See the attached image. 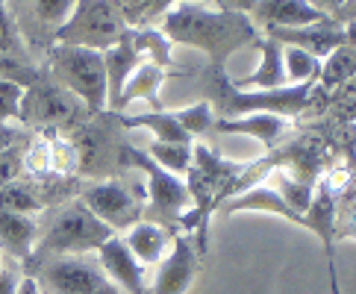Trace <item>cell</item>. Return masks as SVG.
I'll use <instances>...</instances> for the list:
<instances>
[{"mask_svg":"<svg viewBox=\"0 0 356 294\" xmlns=\"http://www.w3.org/2000/svg\"><path fill=\"white\" fill-rule=\"evenodd\" d=\"M162 80H165V71H162L159 62H142V65L130 74V80L124 83L115 109L127 106L130 100H138V97L150 100V104L159 109V85H162Z\"/></svg>","mask_w":356,"mask_h":294,"instance_id":"cell-23","label":"cell"},{"mask_svg":"<svg viewBox=\"0 0 356 294\" xmlns=\"http://www.w3.org/2000/svg\"><path fill=\"white\" fill-rule=\"evenodd\" d=\"M200 250L188 236H174L171 253L162 259L154 277V294H186L195 283Z\"/></svg>","mask_w":356,"mask_h":294,"instance_id":"cell-11","label":"cell"},{"mask_svg":"<svg viewBox=\"0 0 356 294\" xmlns=\"http://www.w3.org/2000/svg\"><path fill=\"white\" fill-rule=\"evenodd\" d=\"M15 294H42V288H39V283H35V277H24L18 283Z\"/></svg>","mask_w":356,"mask_h":294,"instance_id":"cell-36","label":"cell"},{"mask_svg":"<svg viewBox=\"0 0 356 294\" xmlns=\"http://www.w3.org/2000/svg\"><path fill=\"white\" fill-rule=\"evenodd\" d=\"M142 44L138 38L133 35H124L115 47H109L104 59H106V85H109V104L118 106V97H121V88L124 83L130 80V74L142 65Z\"/></svg>","mask_w":356,"mask_h":294,"instance_id":"cell-18","label":"cell"},{"mask_svg":"<svg viewBox=\"0 0 356 294\" xmlns=\"http://www.w3.org/2000/svg\"><path fill=\"white\" fill-rule=\"evenodd\" d=\"M336 97H339V104H350V106H356V74L350 76V80L345 83V85H339L336 88Z\"/></svg>","mask_w":356,"mask_h":294,"instance_id":"cell-33","label":"cell"},{"mask_svg":"<svg viewBox=\"0 0 356 294\" xmlns=\"http://www.w3.org/2000/svg\"><path fill=\"white\" fill-rule=\"evenodd\" d=\"M21 97H24V88L12 80H0V124H6L12 118H18V109H21Z\"/></svg>","mask_w":356,"mask_h":294,"instance_id":"cell-30","label":"cell"},{"mask_svg":"<svg viewBox=\"0 0 356 294\" xmlns=\"http://www.w3.org/2000/svg\"><path fill=\"white\" fill-rule=\"evenodd\" d=\"M145 153H147V156L159 165V168H165V171L174 174V177L188 174V168H192V145L154 142V145H150Z\"/></svg>","mask_w":356,"mask_h":294,"instance_id":"cell-25","label":"cell"},{"mask_svg":"<svg viewBox=\"0 0 356 294\" xmlns=\"http://www.w3.org/2000/svg\"><path fill=\"white\" fill-rule=\"evenodd\" d=\"M42 294H121L95 259L86 256H50L39 262L35 274Z\"/></svg>","mask_w":356,"mask_h":294,"instance_id":"cell-6","label":"cell"},{"mask_svg":"<svg viewBox=\"0 0 356 294\" xmlns=\"http://www.w3.org/2000/svg\"><path fill=\"white\" fill-rule=\"evenodd\" d=\"M174 118H177V124H180L188 136H192V142H195V136H203L207 130H212V126H215V112H212V106L207 104V100L192 104L186 109H177Z\"/></svg>","mask_w":356,"mask_h":294,"instance_id":"cell-27","label":"cell"},{"mask_svg":"<svg viewBox=\"0 0 356 294\" xmlns=\"http://www.w3.org/2000/svg\"><path fill=\"white\" fill-rule=\"evenodd\" d=\"M215 130L230 133V136H250L262 142L265 150H271L289 133V118H280V115H271V112H250V115H238V118L215 121Z\"/></svg>","mask_w":356,"mask_h":294,"instance_id":"cell-15","label":"cell"},{"mask_svg":"<svg viewBox=\"0 0 356 294\" xmlns=\"http://www.w3.org/2000/svg\"><path fill=\"white\" fill-rule=\"evenodd\" d=\"M18 274L15 271H6V268H0V294H15L18 291Z\"/></svg>","mask_w":356,"mask_h":294,"instance_id":"cell-34","label":"cell"},{"mask_svg":"<svg viewBox=\"0 0 356 294\" xmlns=\"http://www.w3.org/2000/svg\"><path fill=\"white\" fill-rule=\"evenodd\" d=\"M224 212L227 215H238V212H268V215H280L291 224H300L303 229H309L318 238L324 241L327 247V256L333 259V238H336V203H333V195L330 188H321L315 191V200L312 206L303 212V215H295L283 200H280L274 191L265 186V183H257L253 188H245L233 195L230 200H224Z\"/></svg>","mask_w":356,"mask_h":294,"instance_id":"cell-2","label":"cell"},{"mask_svg":"<svg viewBox=\"0 0 356 294\" xmlns=\"http://www.w3.org/2000/svg\"><path fill=\"white\" fill-rule=\"evenodd\" d=\"M259 183L268 186L295 215H303L312 206V200H315V188H312V183L307 180V177H295V174H289L286 168L265 171V177Z\"/></svg>","mask_w":356,"mask_h":294,"instance_id":"cell-19","label":"cell"},{"mask_svg":"<svg viewBox=\"0 0 356 294\" xmlns=\"http://www.w3.org/2000/svg\"><path fill=\"white\" fill-rule=\"evenodd\" d=\"M74 3H77V0H33V9H35V15H39V21L47 24V27H54V33H56L62 24L68 21Z\"/></svg>","mask_w":356,"mask_h":294,"instance_id":"cell-28","label":"cell"},{"mask_svg":"<svg viewBox=\"0 0 356 294\" xmlns=\"http://www.w3.org/2000/svg\"><path fill=\"white\" fill-rule=\"evenodd\" d=\"M315 83H298V85H283V88H268V92H227L224 97V115L227 118H238V115L250 112H271L280 118H291L307 109L312 97Z\"/></svg>","mask_w":356,"mask_h":294,"instance_id":"cell-9","label":"cell"},{"mask_svg":"<svg viewBox=\"0 0 356 294\" xmlns=\"http://www.w3.org/2000/svg\"><path fill=\"white\" fill-rule=\"evenodd\" d=\"M259 47V68L248 74L245 80H238L233 88H245V92H268V88H283L289 85L286 65H283V44L274 42L271 35H265L257 42Z\"/></svg>","mask_w":356,"mask_h":294,"instance_id":"cell-16","label":"cell"},{"mask_svg":"<svg viewBox=\"0 0 356 294\" xmlns=\"http://www.w3.org/2000/svg\"><path fill=\"white\" fill-rule=\"evenodd\" d=\"M80 203L97 221H104L112 233L115 229H130L142 218V206H138L136 195L121 183H97L86 188L80 195Z\"/></svg>","mask_w":356,"mask_h":294,"instance_id":"cell-10","label":"cell"},{"mask_svg":"<svg viewBox=\"0 0 356 294\" xmlns=\"http://www.w3.org/2000/svg\"><path fill=\"white\" fill-rule=\"evenodd\" d=\"M356 74V47L341 44L333 54H327L321 59V68H318V85L336 92L339 85H345L350 76Z\"/></svg>","mask_w":356,"mask_h":294,"instance_id":"cell-24","label":"cell"},{"mask_svg":"<svg viewBox=\"0 0 356 294\" xmlns=\"http://www.w3.org/2000/svg\"><path fill=\"white\" fill-rule=\"evenodd\" d=\"M50 203L47 183L42 180H15L0 191V209L18 212V215H35Z\"/></svg>","mask_w":356,"mask_h":294,"instance_id":"cell-22","label":"cell"},{"mask_svg":"<svg viewBox=\"0 0 356 294\" xmlns=\"http://www.w3.org/2000/svg\"><path fill=\"white\" fill-rule=\"evenodd\" d=\"M97 265L121 288V294H145V265L138 262L124 238L112 236L97 247Z\"/></svg>","mask_w":356,"mask_h":294,"instance_id":"cell-13","label":"cell"},{"mask_svg":"<svg viewBox=\"0 0 356 294\" xmlns=\"http://www.w3.org/2000/svg\"><path fill=\"white\" fill-rule=\"evenodd\" d=\"M121 159L147 177V197H150V206H154V215H159L162 221L183 218V212L192 200H188V188H186V183L180 180V177H174L165 168H159V165L138 147H124Z\"/></svg>","mask_w":356,"mask_h":294,"instance_id":"cell-8","label":"cell"},{"mask_svg":"<svg viewBox=\"0 0 356 294\" xmlns=\"http://www.w3.org/2000/svg\"><path fill=\"white\" fill-rule=\"evenodd\" d=\"M345 33H348V44L356 47V21L353 24H345Z\"/></svg>","mask_w":356,"mask_h":294,"instance_id":"cell-37","label":"cell"},{"mask_svg":"<svg viewBox=\"0 0 356 294\" xmlns=\"http://www.w3.org/2000/svg\"><path fill=\"white\" fill-rule=\"evenodd\" d=\"M112 3H115L124 24H138V21H145L150 12H156L159 0H112Z\"/></svg>","mask_w":356,"mask_h":294,"instance_id":"cell-31","label":"cell"},{"mask_svg":"<svg viewBox=\"0 0 356 294\" xmlns=\"http://www.w3.org/2000/svg\"><path fill=\"white\" fill-rule=\"evenodd\" d=\"M268 35L274 42H280L283 47H300L312 54L315 59H324L327 54H333L336 47L348 44V33L345 24H339L336 18L309 24V27H298V30H268Z\"/></svg>","mask_w":356,"mask_h":294,"instance_id":"cell-12","label":"cell"},{"mask_svg":"<svg viewBox=\"0 0 356 294\" xmlns=\"http://www.w3.org/2000/svg\"><path fill=\"white\" fill-rule=\"evenodd\" d=\"M336 21L339 24H353L356 21V0H341V6H339V12H336Z\"/></svg>","mask_w":356,"mask_h":294,"instance_id":"cell-35","label":"cell"},{"mask_svg":"<svg viewBox=\"0 0 356 294\" xmlns=\"http://www.w3.org/2000/svg\"><path fill=\"white\" fill-rule=\"evenodd\" d=\"M86 104L65 92L59 83H30L24 88L18 118L30 126H74L83 121Z\"/></svg>","mask_w":356,"mask_h":294,"instance_id":"cell-7","label":"cell"},{"mask_svg":"<svg viewBox=\"0 0 356 294\" xmlns=\"http://www.w3.org/2000/svg\"><path fill=\"white\" fill-rule=\"evenodd\" d=\"M127 35V24L112 0H77L68 21L54 33L56 44L88 47L106 54Z\"/></svg>","mask_w":356,"mask_h":294,"instance_id":"cell-5","label":"cell"},{"mask_svg":"<svg viewBox=\"0 0 356 294\" xmlns=\"http://www.w3.org/2000/svg\"><path fill=\"white\" fill-rule=\"evenodd\" d=\"M0 24H6V0H0ZM9 27V24H6Z\"/></svg>","mask_w":356,"mask_h":294,"instance_id":"cell-39","label":"cell"},{"mask_svg":"<svg viewBox=\"0 0 356 294\" xmlns=\"http://www.w3.org/2000/svg\"><path fill=\"white\" fill-rule=\"evenodd\" d=\"M253 18L265 30H298L318 21H327L333 15L321 12L312 0H257L253 3Z\"/></svg>","mask_w":356,"mask_h":294,"instance_id":"cell-14","label":"cell"},{"mask_svg":"<svg viewBox=\"0 0 356 294\" xmlns=\"http://www.w3.org/2000/svg\"><path fill=\"white\" fill-rule=\"evenodd\" d=\"M15 145H21V133L15 130V126H9V124H0V153L15 147Z\"/></svg>","mask_w":356,"mask_h":294,"instance_id":"cell-32","label":"cell"},{"mask_svg":"<svg viewBox=\"0 0 356 294\" xmlns=\"http://www.w3.org/2000/svg\"><path fill=\"white\" fill-rule=\"evenodd\" d=\"M112 236L115 233L104 221H97L80 200H71L54 215V221L39 236L30 262H42L50 256H83L88 250H97Z\"/></svg>","mask_w":356,"mask_h":294,"instance_id":"cell-3","label":"cell"},{"mask_svg":"<svg viewBox=\"0 0 356 294\" xmlns=\"http://www.w3.org/2000/svg\"><path fill=\"white\" fill-rule=\"evenodd\" d=\"M168 241H171V233L162 224L138 221V224L130 227V233H127L124 245L130 247V253L142 265H154V262L162 259V253H165V247H168Z\"/></svg>","mask_w":356,"mask_h":294,"instance_id":"cell-20","label":"cell"},{"mask_svg":"<svg viewBox=\"0 0 356 294\" xmlns=\"http://www.w3.org/2000/svg\"><path fill=\"white\" fill-rule=\"evenodd\" d=\"M35 241H39V224L33 221V215L0 209V250L18 262H30Z\"/></svg>","mask_w":356,"mask_h":294,"instance_id":"cell-17","label":"cell"},{"mask_svg":"<svg viewBox=\"0 0 356 294\" xmlns=\"http://www.w3.org/2000/svg\"><path fill=\"white\" fill-rule=\"evenodd\" d=\"M330 274H333V294H339V283H336V268H333V259H330Z\"/></svg>","mask_w":356,"mask_h":294,"instance_id":"cell-40","label":"cell"},{"mask_svg":"<svg viewBox=\"0 0 356 294\" xmlns=\"http://www.w3.org/2000/svg\"><path fill=\"white\" fill-rule=\"evenodd\" d=\"M50 71H54V83L83 100L88 112H104L109 106L106 59L100 50L54 44L50 47Z\"/></svg>","mask_w":356,"mask_h":294,"instance_id":"cell-4","label":"cell"},{"mask_svg":"<svg viewBox=\"0 0 356 294\" xmlns=\"http://www.w3.org/2000/svg\"><path fill=\"white\" fill-rule=\"evenodd\" d=\"M283 65H286V76L291 85L315 83L321 59H315L312 54H307V50H300V47H283Z\"/></svg>","mask_w":356,"mask_h":294,"instance_id":"cell-26","label":"cell"},{"mask_svg":"<svg viewBox=\"0 0 356 294\" xmlns=\"http://www.w3.org/2000/svg\"><path fill=\"white\" fill-rule=\"evenodd\" d=\"M162 35L171 38L174 44L203 50L212 59L215 68H221L224 59L245 44L259 42L257 27H253L250 18L233 9L200 3V0H183V3H177L174 9L165 12Z\"/></svg>","mask_w":356,"mask_h":294,"instance_id":"cell-1","label":"cell"},{"mask_svg":"<svg viewBox=\"0 0 356 294\" xmlns=\"http://www.w3.org/2000/svg\"><path fill=\"white\" fill-rule=\"evenodd\" d=\"M24 150L27 147H9L0 153V191H3L6 186H12L15 180H21V174H24Z\"/></svg>","mask_w":356,"mask_h":294,"instance_id":"cell-29","label":"cell"},{"mask_svg":"<svg viewBox=\"0 0 356 294\" xmlns=\"http://www.w3.org/2000/svg\"><path fill=\"white\" fill-rule=\"evenodd\" d=\"M6 44H9V27L0 24V50H6Z\"/></svg>","mask_w":356,"mask_h":294,"instance_id":"cell-38","label":"cell"},{"mask_svg":"<svg viewBox=\"0 0 356 294\" xmlns=\"http://www.w3.org/2000/svg\"><path fill=\"white\" fill-rule=\"evenodd\" d=\"M121 126L127 130H147L154 133L156 142H177V145H192V136H188L180 124H177L174 112H165V109H154V112H145V115H118Z\"/></svg>","mask_w":356,"mask_h":294,"instance_id":"cell-21","label":"cell"}]
</instances>
